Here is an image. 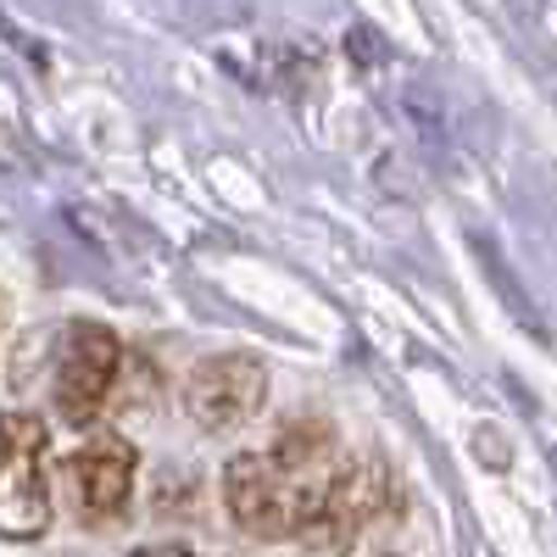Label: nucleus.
I'll return each instance as SVG.
<instances>
[{
    "mask_svg": "<svg viewBox=\"0 0 557 557\" xmlns=\"http://www.w3.org/2000/svg\"><path fill=\"white\" fill-rule=\"evenodd\" d=\"M346 457L335 446V430L323 418L285 430L268 451H240L223 469V502L235 524L257 541H307L323 502H330Z\"/></svg>",
    "mask_w": 557,
    "mask_h": 557,
    "instance_id": "obj_1",
    "label": "nucleus"
},
{
    "mask_svg": "<svg viewBox=\"0 0 557 557\" xmlns=\"http://www.w3.org/2000/svg\"><path fill=\"white\" fill-rule=\"evenodd\" d=\"M123 374V346L107 323L78 318L62 341V368H57V412L67 424H96L107 412L112 391Z\"/></svg>",
    "mask_w": 557,
    "mask_h": 557,
    "instance_id": "obj_2",
    "label": "nucleus"
},
{
    "mask_svg": "<svg viewBox=\"0 0 557 557\" xmlns=\"http://www.w3.org/2000/svg\"><path fill=\"white\" fill-rule=\"evenodd\" d=\"M262 401H268V368L251 351H212L190 368V385H184V407L212 435L251 424Z\"/></svg>",
    "mask_w": 557,
    "mask_h": 557,
    "instance_id": "obj_3",
    "label": "nucleus"
},
{
    "mask_svg": "<svg viewBox=\"0 0 557 557\" xmlns=\"http://www.w3.org/2000/svg\"><path fill=\"white\" fill-rule=\"evenodd\" d=\"M51 435L34 412L7 418V480H0V530L12 541H34L51 524V485H45Z\"/></svg>",
    "mask_w": 557,
    "mask_h": 557,
    "instance_id": "obj_4",
    "label": "nucleus"
},
{
    "mask_svg": "<svg viewBox=\"0 0 557 557\" xmlns=\"http://www.w3.org/2000/svg\"><path fill=\"white\" fill-rule=\"evenodd\" d=\"M62 491L84 524H112L134 491V451L112 435L67 451L62 457Z\"/></svg>",
    "mask_w": 557,
    "mask_h": 557,
    "instance_id": "obj_5",
    "label": "nucleus"
},
{
    "mask_svg": "<svg viewBox=\"0 0 557 557\" xmlns=\"http://www.w3.org/2000/svg\"><path fill=\"white\" fill-rule=\"evenodd\" d=\"M385 507H391V469L380 457H346V469H341V480H335V491L323 502V513H318L307 541H318L323 552H341L357 535L374 530V519Z\"/></svg>",
    "mask_w": 557,
    "mask_h": 557,
    "instance_id": "obj_6",
    "label": "nucleus"
},
{
    "mask_svg": "<svg viewBox=\"0 0 557 557\" xmlns=\"http://www.w3.org/2000/svg\"><path fill=\"white\" fill-rule=\"evenodd\" d=\"M128 557H196L190 546H139V552H128Z\"/></svg>",
    "mask_w": 557,
    "mask_h": 557,
    "instance_id": "obj_7",
    "label": "nucleus"
}]
</instances>
